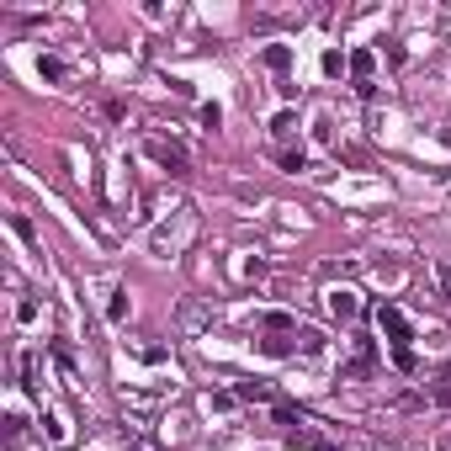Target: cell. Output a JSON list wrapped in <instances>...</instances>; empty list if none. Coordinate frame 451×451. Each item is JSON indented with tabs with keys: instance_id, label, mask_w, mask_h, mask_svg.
Here are the masks:
<instances>
[{
	"instance_id": "2",
	"label": "cell",
	"mask_w": 451,
	"mask_h": 451,
	"mask_svg": "<svg viewBox=\"0 0 451 451\" xmlns=\"http://www.w3.org/2000/svg\"><path fill=\"white\" fill-rule=\"evenodd\" d=\"M377 329L388 334L393 351H409V340H414V324L404 319V308H393V303H382V308H377Z\"/></svg>"
},
{
	"instance_id": "8",
	"label": "cell",
	"mask_w": 451,
	"mask_h": 451,
	"mask_svg": "<svg viewBox=\"0 0 451 451\" xmlns=\"http://www.w3.org/2000/svg\"><path fill=\"white\" fill-rule=\"evenodd\" d=\"M234 398H244V404H261V398H271V388H266V382H239Z\"/></svg>"
},
{
	"instance_id": "18",
	"label": "cell",
	"mask_w": 451,
	"mask_h": 451,
	"mask_svg": "<svg viewBox=\"0 0 451 451\" xmlns=\"http://www.w3.org/2000/svg\"><path fill=\"white\" fill-rule=\"evenodd\" d=\"M430 398H436V404H446V409H451V382H440V377H436V388H430Z\"/></svg>"
},
{
	"instance_id": "17",
	"label": "cell",
	"mask_w": 451,
	"mask_h": 451,
	"mask_svg": "<svg viewBox=\"0 0 451 451\" xmlns=\"http://www.w3.org/2000/svg\"><path fill=\"white\" fill-rule=\"evenodd\" d=\"M16 319H22V324L37 319V303H32V297H22V303H16Z\"/></svg>"
},
{
	"instance_id": "12",
	"label": "cell",
	"mask_w": 451,
	"mask_h": 451,
	"mask_svg": "<svg viewBox=\"0 0 451 451\" xmlns=\"http://www.w3.org/2000/svg\"><path fill=\"white\" fill-rule=\"evenodd\" d=\"M340 70H351V59H345L340 48H329V53H324V74H340Z\"/></svg>"
},
{
	"instance_id": "15",
	"label": "cell",
	"mask_w": 451,
	"mask_h": 451,
	"mask_svg": "<svg viewBox=\"0 0 451 451\" xmlns=\"http://www.w3.org/2000/svg\"><path fill=\"white\" fill-rule=\"evenodd\" d=\"M22 377H27V393H37V356H22Z\"/></svg>"
},
{
	"instance_id": "9",
	"label": "cell",
	"mask_w": 451,
	"mask_h": 451,
	"mask_svg": "<svg viewBox=\"0 0 451 451\" xmlns=\"http://www.w3.org/2000/svg\"><path fill=\"white\" fill-rule=\"evenodd\" d=\"M37 74H43V80H64V59H53V53H43V59H37Z\"/></svg>"
},
{
	"instance_id": "6",
	"label": "cell",
	"mask_w": 451,
	"mask_h": 451,
	"mask_svg": "<svg viewBox=\"0 0 451 451\" xmlns=\"http://www.w3.org/2000/svg\"><path fill=\"white\" fill-rule=\"evenodd\" d=\"M261 59H266V70H276V74H282L287 64H292V48H287V43H266V53H261Z\"/></svg>"
},
{
	"instance_id": "13",
	"label": "cell",
	"mask_w": 451,
	"mask_h": 451,
	"mask_svg": "<svg viewBox=\"0 0 451 451\" xmlns=\"http://www.w3.org/2000/svg\"><path fill=\"white\" fill-rule=\"evenodd\" d=\"M181 319H186V329H202V324H207V308H197V303H186V308H181Z\"/></svg>"
},
{
	"instance_id": "1",
	"label": "cell",
	"mask_w": 451,
	"mask_h": 451,
	"mask_svg": "<svg viewBox=\"0 0 451 451\" xmlns=\"http://www.w3.org/2000/svg\"><path fill=\"white\" fill-rule=\"evenodd\" d=\"M143 155L155 159L159 170H170V176H191V159L176 138H143Z\"/></svg>"
},
{
	"instance_id": "10",
	"label": "cell",
	"mask_w": 451,
	"mask_h": 451,
	"mask_svg": "<svg viewBox=\"0 0 451 451\" xmlns=\"http://www.w3.org/2000/svg\"><path fill=\"white\" fill-rule=\"evenodd\" d=\"M271 133H276V138H292V133H297V112H276V117H271Z\"/></svg>"
},
{
	"instance_id": "21",
	"label": "cell",
	"mask_w": 451,
	"mask_h": 451,
	"mask_svg": "<svg viewBox=\"0 0 451 451\" xmlns=\"http://www.w3.org/2000/svg\"><path fill=\"white\" fill-rule=\"evenodd\" d=\"M436 377H440V382H451V361H446V367H440V372H436Z\"/></svg>"
},
{
	"instance_id": "19",
	"label": "cell",
	"mask_w": 451,
	"mask_h": 451,
	"mask_svg": "<svg viewBox=\"0 0 451 451\" xmlns=\"http://www.w3.org/2000/svg\"><path fill=\"white\" fill-rule=\"evenodd\" d=\"M43 425H48V440H64V419H59V414H48Z\"/></svg>"
},
{
	"instance_id": "16",
	"label": "cell",
	"mask_w": 451,
	"mask_h": 451,
	"mask_svg": "<svg viewBox=\"0 0 451 451\" xmlns=\"http://www.w3.org/2000/svg\"><path fill=\"white\" fill-rule=\"evenodd\" d=\"M393 367H398V372H414L419 361H414V351H393Z\"/></svg>"
},
{
	"instance_id": "20",
	"label": "cell",
	"mask_w": 451,
	"mask_h": 451,
	"mask_svg": "<svg viewBox=\"0 0 451 451\" xmlns=\"http://www.w3.org/2000/svg\"><path fill=\"white\" fill-rule=\"evenodd\" d=\"M436 282L446 287V297H451V266H440V271H436Z\"/></svg>"
},
{
	"instance_id": "14",
	"label": "cell",
	"mask_w": 451,
	"mask_h": 451,
	"mask_svg": "<svg viewBox=\"0 0 451 451\" xmlns=\"http://www.w3.org/2000/svg\"><path fill=\"white\" fill-rule=\"evenodd\" d=\"M282 170H292V176H297V170H308V159H303V149H287V155H282Z\"/></svg>"
},
{
	"instance_id": "5",
	"label": "cell",
	"mask_w": 451,
	"mask_h": 451,
	"mask_svg": "<svg viewBox=\"0 0 451 451\" xmlns=\"http://www.w3.org/2000/svg\"><path fill=\"white\" fill-rule=\"evenodd\" d=\"M261 329H266V334H292L297 319H292L287 308H271V313H261Z\"/></svg>"
},
{
	"instance_id": "11",
	"label": "cell",
	"mask_w": 451,
	"mask_h": 451,
	"mask_svg": "<svg viewBox=\"0 0 451 451\" xmlns=\"http://www.w3.org/2000/svg\"><path fill=\"white\" fill-rule=\"evenodd\" d=\"M261 351H266V356H292V340H287V334H266Z\"/></svg>"
},
{
	"instance_id": "4",
	"label": "cell",
	"mask_w": 451,
	"mask_h": 451,
	"mask_svg": "<svg viewBox=\"0 0 451 451\" xmlns=\"http://www.w3.org/2000/svg\"><path fill=\"white\" fill-rule=\"evenodd\" d=\"M351 74H356V85H372V74H377V53H372V48H356V53H351Z\"/></svg>"
},
{
	"instance_id": "7",
	"label": "cell",
	"mask_w": 451,
	"mask_h": 451,
	"mask_svg": "<svg viewBox=\"0 0 451 451\" xmlns=\"http://www.w3.org/2000/svg\"><path fill=\"white\" fill-rule=\"evenodd\" d=\"M107 319H112V324L128 319V287H112V297H107Z\"/></svg>"
},
{
	"instance_id": "3",
	"label": "cell",
	"mask_w": 451,
	"mask_h": 451,
	"mask_svg": "<svg viewBox=\"0 0 451 451\" xmlns=\"http://www.w3.org/2000/svg\"><path fill=\"white\" fill-rule=\"evenodd\" d=\"M329 313H334V319H340V324H351V319H356V313H361L356 292H351V287H334V292H329Z\"/></svg>"
}]
</instances>
